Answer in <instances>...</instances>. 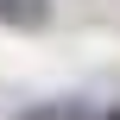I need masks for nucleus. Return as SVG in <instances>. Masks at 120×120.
I'll list each match as a JSON object with an SVG mask.
<instances>
[{"instance_id":"1","label":"nucleus","mask_w":120,"mask_h":120,"mask_svg":"<svg viewBox=\"0 0 120 120\" xmlns=\"http://www.w3.org/2000/svg\"><path fill=\"white\" fill-rule=\"evenodd\" d=\"M0 19L6 25H44L51 19V0H0Z\"/></svg>"},{"instance_id":"2","label":"nucleus","mask_w":120,"mask_h":120,"mask_svg":"<svg viewBox=\"0 0 120 120\" xmlns=\"http://www.w3.org/2000/svg\"><path fill=\"white\" fill-rule=\"evenodd\" d=\"M101 120H120V108H114V114H101Z\"/></svg>"}]
</instances>
